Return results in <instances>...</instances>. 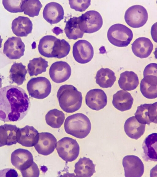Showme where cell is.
Wrapping results in <instances>:
<instances>
[{
    "label": "cell",
    "instance_id": "39",
    "mask_svg": "<svg viewBox=\"0 0 157 177\" xmlns=\"http://www.w3.org/2000/svg\"><path fill=\"white\" fill-rule=\"evenodd\" d=\"M152 75L157 76V65L156 63H151L145 68L143 75Z\"/></svg>",
    "mask_w": 157,
    "mask_h": 177
},
{
    "label": "cell",
    "instance_id": "9",
    "mask_svg": "<svg viewBox=\"0 0 157 177\" xmlns=\"http://www.w3.org/2000/svg\"><path fill=\"white\" fill-rule=\"evenodd\" d=\"M72 53L77 62L84 64L90 61L94 54L93 48L90 43L85 40H80L74 44Z\"/></svg>",
    "mask_w": 157,
    "mask_h": 177
},
{
    "label": "cell",
    "instance_id": "2",
    "mask_svg": "<svg viewBox=\"0 0 157 177\" xmlns=\"http://www.w3.org/2000/svg\"><path fill=\"white\" fill-rule=\"evenodd\" d=\"M59 106L64 112L72 113L78 110L82 103L81 92L71 85L60 86L57 93Z\"/></svg>",
    "mask_w": 157,
    "mask_h": 177
},
{
    "label": "cell",
    "instance_id": "23",
    "mask_svg": "<svg viewBox=\"0 0 157 177\" xmlns=\"http://www.w3.org/2000/svg\"><path fill=\"white\" fill-rule=\"evenodd\" d=\"M145 126V124L139 123L134 116L127 119L124 125V128L126 134L129 137L137 140L144 134Z\"/></svg>",
    "mask_w": 157,
    "mask_h": 177
},
{
    "label": "cell",
    "instance_id": "25",
    "mask_svg": "<svg viewBox=\"0 0 157 177\" xmlns=\"http://www.w3.org/2000/svg\"><path fill=\"white\" fill-rule=\"evenodd\" d=\"M16 125L5 124L0 126V143L3 146H10L17 143Z\"/></svg>",
    "mask_w": 157,
    "mask_h": 177
},
{
    "label": "cell",
    "instance_id": "15",
    "mask_svg": "<svg viewBox=\"0 0 157 177\" xmlns=\"http://www.w3.org/2000/svg\"><path fill=\"white\" fill-rule=\"evenodd\" d=\"M11 161L12 165L21 172L29 167L34 162L31 152L23 148L17 149L12 152Z\"/></svg>",
    "mask_w": 157,
    "mask_h": 177
},
{
    "label": "cell",
    "instance_id": "33",
    "mask_svg": "<svg viewBox=\"0 0 157 177\" xmlns=\"http://www.w3.org/2000/svg\"><path fill=\"white\" fill-rule=\"evenodd\" d=\"M65 118L64 113L55 108L49 110L45 116L47 124L54 128H60L63 124Z\"/></svg>",
    "mask_w": 157,
    "mask_h": 177
},
{
    "label": "cell",
    "instance_id": "18",
    "mask_svg": "<svg viewBox=\"0 0 157 177\" xmlns=\"http://www.w3.org/2000/svg\"><path fill=\"white\" fill-rule=\"evenodd\" d=\"M64 14L62 6L58 3L54 2L47 4L43 12L44 18L51 25L59 22L63 19Z\"/></svg>",
    "mask_w": 157,
    "mask_h": 177
},
{
    "label": "cell",
    "instance_id": "38",
    "mask_svg": "<svg viewBox=\"0 0 157 177\" xmlns=\"http://www.w3.org/2000/svg\"><path fill=\"white\" fill-rule=\"evenodd\" d=\"M21 172L23 177H38L40 175L39 169L34 162L30 166Z\"/></svg>",
    "mask_w": 157,
    "mask_h": 177
},
{
    "label": "cell",
    "instance_id": "36",
    "mask_svg": "<svg viewBox=\"0 0 157 177\" xmlns=\"http://www.w3.org/2000/svg\"><path fill=\"white\" fill-rule=\"evenodd\" d=\"M22 0H2V3L4 8L11 13L23 12L21 9Z\"/></svg>",
    "mask_w": 157,
    "mask_h": 177
},
{
    "label": "cell",
    "instance_id": "41",
    "mask_svg": "<svg viewBox=\"0 0 157 177\" xmlns=\"http://www.w3.org/2000/svg\"><path fill=\"white\" fill-rule=\"evenodd\" d=\"M2 78L1 76L0 75V88H1L2 87Z\"/></svg>",
    "mask_w": 157,
    "mask_h": 177
},
{
    "label": "cell",
    "instance_id": "1",
    "mask_svg": "<svg viewBox=\"0 0 157 177\" xmlns=\"http://www.w3.org/2000/svg\"><path fill=\"white\" fill-rule=\"evenodd\" d=\"M30 102L25 91L16 86L0 89V120L15 122L23 119L29 109Z\"/></svg>",
    "mask_w": 157,
    "mask_h": 177
},
{
    "label": "cell",
    "instance_id": "32",
    "mask_svg": "<svg viewBox=\"0 0 157 177\" xmlns=\"http://www.w3.org/2000/svg\"><path fill=\"white\" fill-rule=\"evenodd\" d=\"M48 62L41 57L33 58L29 61L27 70L30 76H37L46 71Z\"/></svg>",
    "mask_w": 157,
    "mask_h": 177
},
{
    "label": "cell",
    "instance_id": "22",
    "mask_svg": "<svg viewBox=\"0 0 157 177\" xmlns=\"http://www.w3.org/2000/svg\"><path fill=\"white\" fill-rule=\"evenodd\" d=\"M140 91L143 95L147 99L157 97V76L152 75L144 76L140 83Z\"/></svg>",
    "mask_w": 157,
    "mask_h": 177
},
{
    "label": "cell",
    "instance_id": "26",
    "mask_svg": "<svg viewBox=\"0 0 157 177\" xmlns=\"http://www.w3.org/2000/svg\"><path fill=\"white\" fill-rule=\"evenodd\" d=\"M95 166L90 158L83 157L75 164L74 172L77 177H90L96 172Z\"/></svg>",
    "mask_w": 157,
    "mask_h": 177
},
{
    "label": "cell",
    "instance_id": "43",
    "mask_svg": "<svg viewBox=\"0 0 157 177\" xmlns=\"http://www.w3.org/2000/svg\"><path fill=\"white\" fill-rule=\"evenodd\" d=\"M2 146H3L2 144L0 143V147H2Z\"/></svg>",
    "mask_w": 157,
    "mask_h": 177
},
{
    "label": "cell",
    "instance_id": "35",
    "mask_svg": "<svg viewBox=\"0 0 157 177\" xmlns=\"http://www.w3.org/2000/svg\"><path fill=\"white\" fill-rule=\"evenodd\" d=\"M70 49L71 46L67 41L57 38L53 48L52 57L59 59L63 58L69 54Z\"/></svg>",
    "mask_w": 157,
    "mask_h": 177
},
{
    "label": "cell",
    "instance_id": "40",
    "mask_svg": "<svg viewBox=\"0 0 157 177\" xmlns=\"http://www.w3.org/2000/svg\"><path fill=\"white\" fill-rule=\"evenodd\" d=\"M1 176L18 177L17 171L12 168H6L0 171V176Z\"/></svg>",
    "mask_w": 157,
    "mask_h": 177
},
{
    "label": "cell",
    "instance_id": "37",
    "mask_svg": "<svg viewBox=\"0 0 157 177\" xmlns=\"http://www.w3.org/2000/svg\"><path fill=\"white\" fill-rule=\"evenodd\" d=\"M71 8L75 11L82 12L85 11L91 4V0H69Z\"/></svg>",
    "mask_w": 157,
    "mask_h": 177
},
{
    "label": "cell",
    "instance_id": "19",
    "mask_svg": "<svg viewBox=\"0 0 157 177\" xmlns=\"http://www.w3.org/2000/svg\"><path fill=\"white\" fill-rule=\"evenodd\" d=\"M153 49V45L151 40L145 37L137 38L132 44L133 53L140 58L147 57L151 53Z\"/></svg>",
    "mask_w": 157,
    "mask_h": 177
},
{
    "label": "cell",
    "instance_id": "13",
    "mask_svg": "<svg viewBox=\"0 0 157 177\" xmlns=\"http://www.w3.org/2000/svg\"><path fill=\"white\" fill-rule=\"evenodd\" d=\"M25 45L21 38L9 37L4 45L3 53L10 59H17L24 55Z\"/></svg>",
    "mask_w": 157,
    "mask_h": 177
},
{
    "label": "cell",
    "instance_id": "27",
    "mask_svg": "<svg viewBox=\"0 0 157 177\" xmlns=\"http://www.w3.org/2000/svg\"><path fill=\"white\" fill-rule=\"evenodd\" d=\"M118 83L121 89L131 91L137 87L139 82L136 74L132 71H126L120 74Z\"/></svg>",
    "mask_w": 157,
    "mask_h": 177
},
{
    "label": "cell",
    "instance_id": "20",
    "mask_svg": "<svg viewBox=\"0 0 157 177\" xmlns=\"http://www.w3.org/2000/svg\"><path fill=\"white\" fill-rule=\"evenodd\" d=\"M157 145L156 133H152L146 137L142 144V157L144 161H157Z\"/></svg>",
    "mask_w": 157,
    "mask_h": 177
},
{
    "label": "cell",
    "instance_id": "30",
    "mask_svg": "<svg viewBox=\"0 0 157 177\" xmlns=\"http://www.w3.org/2000/svg\"><path fill=\"white\" fill-rule=\"evenodd\" d=\"M10 79L13 82L18 85L23 84L25 81V76L27 73L25 65L22 63H13L10 71Z\"/></svg>",
    "mask_w": 157,
    "mask_h": 177
},
{
    "label": "cell",
    "instance_id": "42",
    "mask_svg": "<svg viewBox=\"0 0 157 177\" xmlns=\"http://www.w3.org/2000/svg\"><path fill=\"white\" fill-rule=\"evenodd\" d=\"M3 39L1 38V37L0 35V48L2 47V41Z\"/></svg>",
    "mask_w": 157,
    "mask_h": 177
},
{
    "label": "cell",
    "instance_id": "28",
    "mask_svg": "<svg viewBox=\"0 0 157 177\" xmlns=\"http://www.w3.org/2000/svg\"><path fill=\"white\" fill-rule=\"evenodd\" d=\"M95 78L96 83L104 88L112 87L116 80L114 72L108 68H101L99 70Z\"/></svg>",
    "mask_w": 157,
    "mask_h": 177
},
{
    "label": "cell",
    "instance_id": "31",
    "mask_svg": "<svg viewBox=\"0 0 157 177\" xmlns=\"http://www.w3.org/2000/svg\"><path fill=\"white\" fill-rule=\"evenodd\" d=\"M57 38L52 35H46L42 37L40 40L38 45V50L40 53L46 57H53V48Z\"/></svg>",
    "mask_w": 157,
    "mask_h": 177
},
{
    "label": "cell",
    "instance_id": "4",
    "mask_svg": "<svg viewBox=\"0 0 157 177\" xmlns=\"http://www.w3.org/2000/svg\"><path fill=\"white\" fill-rule=\"evenodd\" d=\"M107 37L109 42L113 45L118 47H125L130 43L133 34L132 30L125 25L117 23L109 28Z\"/></svg>",
    "mask_w": 157,
    "mask_h": 177
},
{
    "label": "cell",
    "instance_id": "7",
    "mask_svg": "<svg viewBox=\"0 0 157 177\" xmlns=\"http://www.w3.org/2000/svg\"><path fill=\"white\" fill-rule=\"evenodd\" d=\"M79 17V27L84 33H95L99 30L102 26V18L97 11L89 10Z\"/></svg>",
    "mask_w": 157,
    "mask_h": 177
},
{
    "label": "cell",
    "instance_id": "3",
    "mask_svg": "<svg viewBox=\"0 0 157 177\" xmlns=\"http://www.w3.org/2000/svg\"><path fill=\"white\" fill-rule=\"evenodd\" d=\"M89 118L82 113H78L68 116L64 123L66 132L76 138L83 139L86 137L91 130Z\"/></svg>",
    "mask_w": 157,
    "mask_h": 177
},
{
    "label": "cell",
    "instance_id": "21",
    "mask_svg": "<svg viewBox=\"0 0 157 177\" xmlns=\"http://www.w3.org/2000/svg\"><path fill=\"white\" fill-rule=\"evenodd\" d=\"M11 28L13 33L16 36L26 37L32 33L33 23L28 17L19 16L12 21Z\"/></svg>",
    "mask_w": 157,
    "mask_h": 177
},
{
    "label": "cell",
    "instance_id": "5",
    "mask_svg": "<svg viewBox=\"0 0 157 177\" xmlns=\"http://www.w3.org/2000/svg\"><path fill=\"white\" fill-rule=\"evenodd\" d=\"M59 156L66 162L75 160L79 154L80 147L76 140L69 137H64L57 143L56 147Z\"/></svg>",
    "mask_w": 157,
    "mask_h": 177
},
{
    "label": "cell",
    "instance_id": "6",
    "mask_svg": "<svg viewBox=\"0 0 157 177\" xmlns=\"http://www.w3.org/2000/svg\"><path fill=\"white\" fill-rule=\"evenodd\" d=\"M27 89L31 97L42 99L50 94L52 85L50 82L47 78L39 77L32 78L28 81Z\"/></svg>",
    "mask_w": 157,
    "mask_h": 177
},
{
    "label": "cell",
    "instance_id": "17",
    "mask_svg": "<svg viewBox=\"0 0 157 177\" xmlns=\"http://www.w3.org/2000/svg\"><path fill=\"white\" fill-rule=\"evenodd\" d=\"M39 132L33 126L26 125L18 128L17 133V142L23 146H34L38 138Z\"/></svg>",
    "mask_w": 157,
    "mask_h": 177
},
{
    "label": "cell",
    "instance_id": "16",
    "mask_svg": "<svg viewBox=\"0 0 157 177\" xmlns=\"http://www.w3.org/2000/svg\"><path fill=\"white\" fill-rule=\"evenodd\" d=\"M85 102L86 105L91 109L99 111L107 105V96L104 91L101 89H92L87 93Z\"/></svg>",
    "mask_w": 157,
    "mask_h": 177
},
{
    "label": "cell",
    "instance_id": "10",
    "mask_svg": "<svg viewBox=\"0 0 157 177\" xmlns=\"http://www.w3.org/2000/svg\"><path fill=\"white\" fill-rule=\"evenodd\" d=\"M122 165L125 177H141L144 174V164L141 159L136 156H125L123 159Z\"/></svg>",
    "mask_w": 157,
    "mask_h": 177
},
{
    "label": "cell",
    "instance_id": "34",
    "mask_svg": "<svg viewBox=\"0 0 157 177\" xmlns=\"http://www.w3.org/2000/svg\"><path fill=\"white\" fill-rule=\"evenodd\" d=\"M42 5L38 0H22L21 9L24 14L31 17L39 15Z\"/></svg>",
    "mask_w": 157,
    "mask_h": 177
},
{
    "label": "cell",
    "instance_id": "12",
    "mask_svg": "<svg viewBox=\"0 0 157 177\" xmlns=\"http://www.w3.org/2000/svg\"><path fill=\"white\" fill-rule=\"evenodd\" d=\"M57 139L52 134L48 132L39 133L38 140L34 146L37 152L44 155L52 153L56 148Z\"/></svg>",
    "mask_w": 157,
    "mask_h": 177
},
{
    "label": "cell",
    "instance_id": "14",
    "mask_svg": "<svg viewBox=\"0 0 157 177\" xmlns=\"http://www.w3.org/2000/svg\"><path fill=\"white\" fill-rule=\"evenodd\" d=\"M71 69L66 62L60 61L55 62L51 65L49 74L52 80L54 82L60 83L67 81L70 77Z\"/></svg>",
    "mask_w": 157,
    "mask_h": 177
},
{
    "label": "cell",
    "instance_id": "11",
    "mask_svg": "<svg viewBox=\"0 0 157 177\" xmlns=\"http://www.w3.org/2000/svg\"><path fill=\"white\" fill-rule=\"evenodd\" d=\"M135 116L140 123L149 124L151 123L157 124V102L153 104H141L137 108Z\"/></svg>",
    "mask_w": 157,
    "mask_h": 177
},
{
    "label": "cell",
    "instance_id": "24",
    "mask_svg": "<svg viewBox=\"0 0 157 177\" xmlns=\"http://www.w3.org/2000/svg\"><path fill=\"white\" fill-rule=\"evenodd\" d=\"M133 102V98L131 94L125 91H118L113 96L112 104L113 106L121 112L130 109Z\"/></svg>",
    "mask_w": 157,
    "mask_h": 177
},
{
    "label": "cell",
    "instance_id": "29",
    "mask_svg": "<svg viewBox=\"0 0 157 177\" xmlns=\"http://www.w3.org/2000/svg\"><path fill=\"white\" fill-rule=\"evenodd\" d=\"M79 17H74L67 22L64 31L69 39L76 40L82 38L84 33L81 31L79 26Z\"/></svg>",
    "mask_w": 157,
    "mask_h": 177
},
{
    "label": "cell",
    "instance_id": "8",
    "mask_svg": "<svg viewBox=\"0 0 157 177\" xmlns=\"http://www.w3.org/2000/svg\"><path fill=\"white\" fill-rule=\"evenodd\" d=\"M124 18L126 23L133 28L143 26L147 22L148 14L146 9L140 5L131 6L126 11Z\"/></svg>",
    "mask_w": 157,
    "mask_h": 177
}]
</instances>
